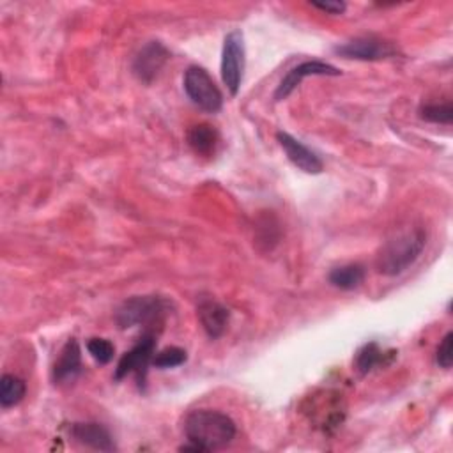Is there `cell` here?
<instances>
[{"instance_id":"cell-10","label":"cell","mask_w":453,"mask_h":453,"mask_svg":"<svg viewBox=\"0 0 453 453\" xmlns=\"http://www.w3.org/2000/svg\"><path fill=\"white\" fill-rule=\"evenodd\" d=\"M276 140L280 142L283 152L287 154L288 161L296 168H299L306 173H313V175L320 173L324 170V163H322L320 156L315 150H311L310 147H306L303 142L294 138L292 134H288L285 131H278Z\"/></svg>"},{"instance_id":"cell-5","label":"cell","mask_w":453,"mask_h":453,"mask_svg":"<svg viewBox=\"0 0 453 453\" xmlns=\"http://www.w3.org/2000/svg\"><path fill=\"white\" fill-rule=\"evenodd\" d=\"M156 354V333L145 331L140 340L133 345L131 350H127L117 363V368L113 372L115 380H122L127 377V373H134L140 386L145 384L149 365H152V357Z\"/></svg>"},{"instance_id":"cell-3","label":"cell","mask_w":453,"mask_h":453,"mask_svg":"<svg viewBox=\"0 0 453 453\" xmlns=\"http://www.w3.org/2000/svg\"><path fill=\"white\" fill-rule=\"evenodd\" d=\"M170 310L172 301L163 296H133L119 306V310L115 311V322L120 329L161 324Z\"/></svg>"},{"instance_id":"cell-4","label":"cell","mask_w":453,"mask_h":453,"mask_svg":"<svg viewBox=\"0 0 453 453\" xmlns=\"http://www.w3.org/2000/svg\"><path fill=\"white\" fill-rule=\"evenodd\" d=\"M182 87L188 99L205 113H218L223 106V94L214 83L207 69L189 65L182 78Z\"/></svg>"},{"instance_id":"cell-15","label":"cell","mask_w":453,"mask_h":453,"mask_svg":"<svg viewBox=\"0 0 453 453\" xmlns=\"http://www.w3.org/2000/svg\"><path fill=\"white\" fill-rule=\"evenodd\" d=\"M188 145L195 154L200 156H211L216 150V145L219 142L218 131L211 124H195L189 127L186 134Z\"/></svg>"},{"instance_id":"cell-8","label":"cell","mask_w":453,"mask_h":453,"mask_svg":"<svg viewBox=\"0 0 453 453\" xmlns=\"http://www.w3.org/2000/svg\"><path fill=\"white\" fill-rule=\"evenodd\" d=\"M342 71L334 67L333 64L322 62V60H306L297 65H294L280 81V85L274 90V99L281 101L288 97L304 78L308 76H338Z\"/></svg>"},{"instance_id":"cell-12","label":"cell","mask_w":453,"mask_h":453,"mask_svg":"<svg viewBox=\"0 0 453 453\" xmlns=\"http://www.w3.org/2000/svg\"><path fill=\"white\" fill-rule=\"evenodd\" d=\"M81 372V349L74 338H69L60 349V354L53 365L51 377L55 384H69Z\"/></svg>"},{"instance_id":"cell-11","label":"cell","mask_w":453,"mask_h":453,"mask_svg":"<svg viewBox=\"0 0 453 453\" xmlns=\"http://www.w3.org/2000/svg\"><path fill=\"white\" fill-rule=\"evenodd\" d=\"M69 432L76 442H80L90 449H97V451H115L117 449L110 430L97 421H76L71 425Z\"/></svg>"},{"instance_id":"cell-16","label":"cell","mask_w":453,"mask_h":453,"mask_svg":"<svg viewBox=\"0 0 453 453\" xmlns=\"http://www.w3.org/2000/svg\"><path fill=\"white\" fill-rule=\"evenodd\" d=\"M327 281L340 290H354L365 281V267L359 264L333 267L327 274Z\"/></svg>"},{"instance_id":"cell-2","label":"cell","mask_w":453,"mask_h":453,"mask_svg":"<svg viewBox=\"0 0 453 453\" xmlns=\"http://www.w3.org/2000/svg\"><path fill=\"white\" fill-rule=\"evenodd\" d=\"M426 232L419 226L405 228L389 237L377 255V269L384 276H398L407 271L423 253Z\"/></svg>"},{"instance_id":"cell-1","label":"cell","mask_w":453,"mask_h":453,"mask_svg":"<svg viewBox=\"0 0 453 453\" xmlns=\"http://www.w3.org/2000/svg\"><path fill=\"white\" fill-rule=\"evenodd\" d=\"M237 428L230 416L212 409H198L186 416L184 435L203 451H212L232 442Z\"/></svg>"},{"instance_id":"cell-7","label":"cell","mask_w":453,"mask_h":453,"mask_svg":"<svg viewBox=\"0 0 453 453\" xmlns=\"http://www.w3.org/2000/svg\"><path fill=\"white\" fill-rule=\"evenodd\" d=\"M334 53H338L343 58L373 62L391 58L398 53V50L389 41H382L377 37H356L334 46Z\"/></svg>"},{"instance_id":"cell-17","label":"cell","mask_w":453,"mask_h":453,"mask_svg":"<svg viewBox=\"0 0 453 453\" xmlns=\"http://www.w3.org/2000/svg\"><path fill=\"white\" fill-rule=\"evenodd\" d=\"M25 393H27V384L23 379L11 373H4L0 377V405L4 409L18 405L23 400Z\"/></svg>"},{"instance_id":"cell-13","label":"cell","mask_w":453,"mask_h":453,"mask_svg":"<svg viewBox=\"0 0 453 453\" xmlns=\"http://www.w3.org/2000/svg\"><path fill=\"white\" fill-rule=\"evenodd\" d=\"M196 313H198V320L209 338L216 340L225 333L228 320H230V311L221 303H218L214 299H202L198 303Z\"/></svg>"},{"instance_id":"cell-14","label":"cell","mask_w":453,"mask_h":453,"mask_svg":"<svg viewBox=\"0 0 453 453\" xmlns=\"http://www.w3.org/2000/svg\"><path fill=\"white\" fill-rule=\"evenodd\" d=\"M395 356H396L395 350H382L377 342H368L363 347H359V350L356 352L354 365L361 375H366L379 366L389 365L395 359Z\"/></svg>"},{"instance_id":"cell-18","label":"cell","mask_w":453,"mask_h":453,"mask_svg":"<svg viewBox=\"0 0 453 453\" xmlns=\"http://www.w3.org/2000/svg\"><path fill=\"white\" fill-rule=\"evenodd\" d=\"M419 117L423 120L434 122V124H451L453 119V106L449 101L446 103H428L419 106Z\"/></svg>"},{"instance_id":"cell-6","label":"cell","mask_w":453,"mask_h":453,"mask_svg":"<svg viewBox=\"0 0 453 453\" xmlns=\"http://www.w3.org/2000/svg\"><path fill=\"white\" fill-rule=\"evenodd\" d=\"M244 62H246V51H244L242 32L232 30L225 35L223 48H221V80L232 96H235L241 88Z\"/></svg>"},{"instance_id":"cell-9","label":"cell","mask_w":453,"mask_h":453,"mask_svg":"<svg viewBox=\"0 0 453 453\" xmlns=\"http://www.w3.org/2000/svg\"><path fill=\"white\" fill-rule=\"evenodd\" d=\"M170 57V51L166 46L159 41H149L142 46V50L136 53L133 60V74L142 81V83H152L163 65L166 64Z\"/></svg>"},{"instance_id":"cell-22","label":"cell","mask_w":453,"mask_h":453,"mask_svg":"<svg viewBox=\"0 0 453 453\" xmlns=\"http://www.w3.org/2000/svg\"><path fill=\"white\" fill-rule=\"evenodd\" d=\"M311 7L322 11V12H327V14H342L345 11V2H310Z\"/></svg>"},{"instance_id":"cell-21","label":"cell","mask_w":453,"mask_h":453,"mask_svg":"<svg viewBox=\"0 0 453 453\" xmlns=\"http://www.w3.org/2000/svg\"><path fill=\"white\" fill-rule=\"evenodd\" d=\"M435 361L444 370L451 368V363H453V333L451 331H448L444 334L442 342L439 343L437 352H435Z\"/></svg>"},{"instance_id":"cell-19","label":"cell","mask_w":453,"mask_h":453,"mask_svg":"<svg viewBox=\"0 0 453 453\" xmlns=\"http://www.w3.org/2000/svg\"><path fill=\"white\" fill-rule=\"evenodd\" d=\"M186 359H188V354H186L184 349H180V347H166V349H163V350L154 354L152 366L161 368V370L175 368V366L184 365Z\"/></svg>"},{"instance_id":"cell-20","label":"cell","mask_w":453,"mask_h":453,"mask_svg":"<svg viewBox=\"0 0 453 453\" xmlns=\"http://www.w3.org/2000/svg\"><path fill=\"white\" fill-rule=\"evenodd\" d=\"M87 350L88 354L99 363V365H106L113 359L115 354V347L110 340L106 338H90L87 342Z\"/></svg>"}]
</instances>
